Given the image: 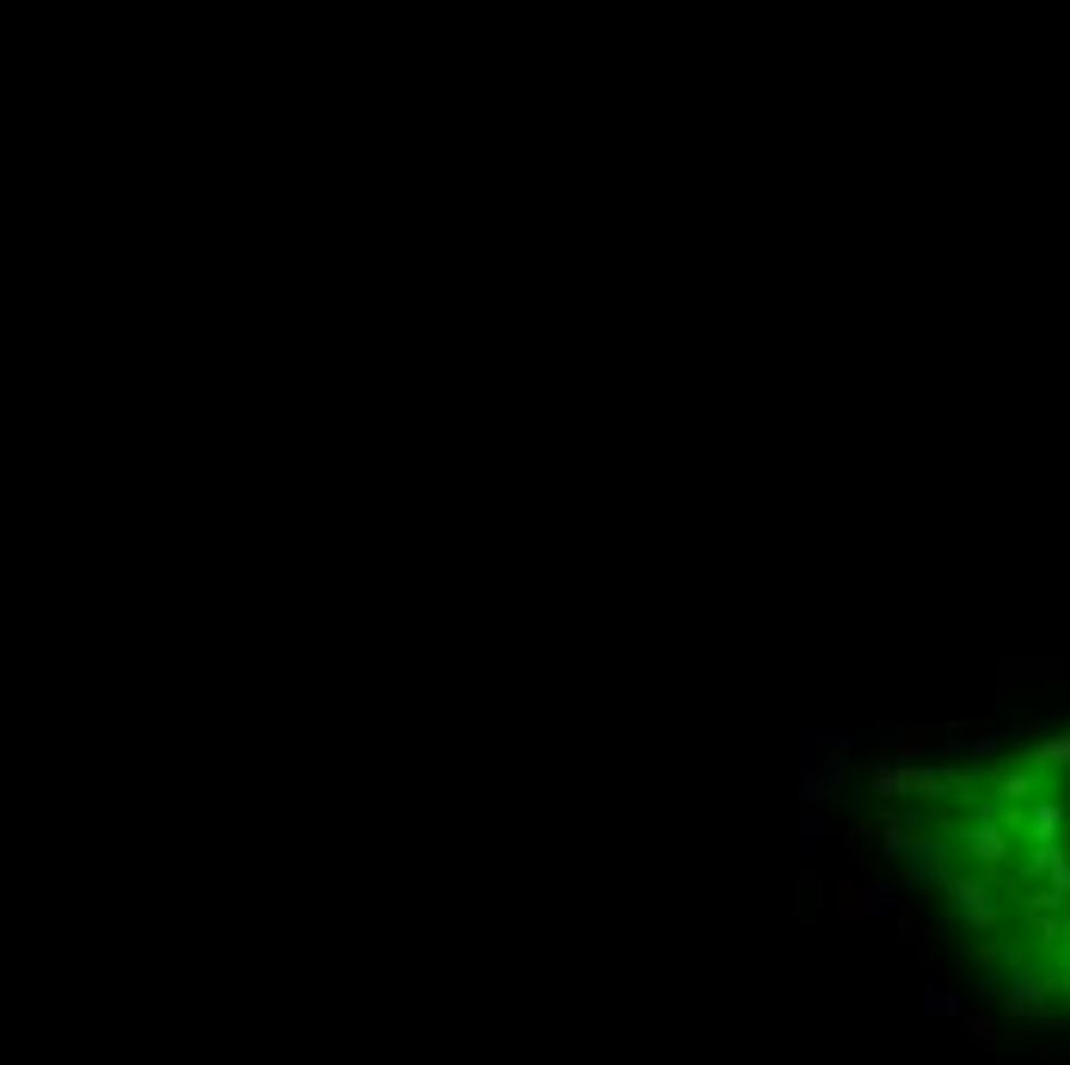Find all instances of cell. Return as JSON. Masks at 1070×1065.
Here are the masks:
<instances>
[{"instance_id":"obj_1","label":"cell","mask_w":1070,"mask_h":1065,"mask_svg":"<svg viewBox=\"0 0 1070 1065\" xmlns=\"http://www.w3.org/2000/svg\"><path fill=\"white\" fill-rule=\"evenodd\" d=\"M892 832L1016 1011L1070 1023V727L892 788Z\"/></svg>"}]
</instances>
